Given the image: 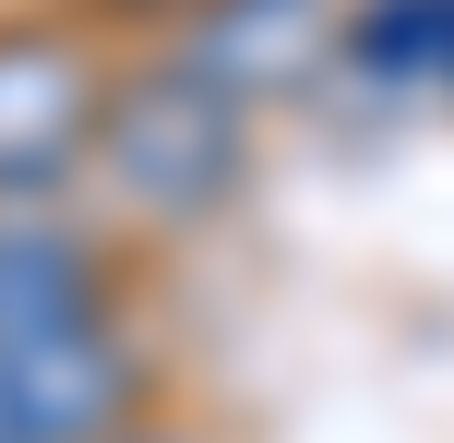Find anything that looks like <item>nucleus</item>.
<instances>
[{"label":"nucleus","mask_w":454,"mask_h":443,"mask_svg":"<svg viewBox=\"0 0 454 443\" xmlns=\"http://www.w3.org/2000/svg\"><path fill=\"white\" fill-rule=\"evenodd\" d=\"M0 443H36V431H24V407H12V372H0Z\"/></svg>","instance_id":"nucleus-9"},{"label":"nucleus","mask_w":454,"mask_h":443,"mask_svg":"<svg viewBox=\"0 0 454 443\" xmlns=\"http://www.w3.org/2000/svg\"><path fill=\"white\" fill-rule=\"evenodd\" d=\"M0 372H12V407L36 443H120L168 407V360L144 336V312H96L36 348H0Z\"/></svg>","instance_id":"nucleus-3"},{"label":"nucleus","mask_w":454,"mask_h":443,"mask_svg":"<svg viewBox=\"0 0 454 443\" xmlns=\"http://www.w3.org/2000/svg\"><path fill=\"white\" fill-rule=\"evenodd\" d=\"M132 312V240L72 192V204H0V348H36L60 324Z\"/></svg>","instance_id":"nucleus-4"},{"label":"nucleus","mask_w":454,"mask_h":443,"mask_svg":"<svg viewBox=\"0 0 454 443\" xmlns=\"http://www.w3.org/2000/svg\"><path fill=\"white\" fill-rule=\"evenodd\" d=\"M168 48L239 108H275V96H311L335 72V0H192V24Z\"/></svg>","instance_id":"nucleus-5"},{"label":"nucleus","mask_w":454,"mask_h":443,"mask_svg":"<svg viewBox=\"0 0 454 443\" xmlns=\"http://www.w3.org/2000/svg\"><path fill=\"white\" fill-rule=\"evenodd\" d=\"M120 443H215L204 420H168V407H156V420H144V431H120Z\"/></svg>","instance_id":"nucleus-8"},{"label":"nucleus","mask_w":454,"mask_h":443,"mask_svg":"<svg viewBox=\"0 0 454 443\" xmlns=\"http://www.w3.org/2000/svg\"><path fill=\"white\" fill-rule=\"evenodd\" d=\"M72 24L84 36H120V48H168L192 24V0H72Z\"/></svg>","instance_id":"nucleus-7"},{"label":"nucleus","mask_w":454,"mask_h":443,"mask_svg":"<svg viewBox=\"0 0 454 443\" xmlns=\"http://www.w3.org/2000/svg\"><path fill=\"white\" fill-rule=\"evenodd\" d=\"M335 72L359 96H454V0H359V12H335Z\"/></svg>","instance_id":"nucleus-6"},{"label":"nucleus","mask_w":454,"mask_h":443,"mask_svg":"<svg viewBox=\"0 0 454 443\" xmlns=\"http://www.w3.org/2000/svg\"><path fill=\"white\" fill-rule=\"evenodd\" d=\"M84 192L108 204V228H204L251 192V108L180 60V48H132L108 72V120H96Z\"/></svg>","instance_id":"nucleus-1"},{"label":"nucleus","mask_w":454,"mask_h":443,"mask_svg":"<svg viewBox=\"0 0 454 443\" xmlns=\"http://www.w3.org/2000/svg\"><path fill=\"white\" fill-rule=\"evenodd\" d=\"M108 36L72 12H0V204H72L108 120Z\"/></svg>","instance_id":"nucleus-2"}]
</instances>
